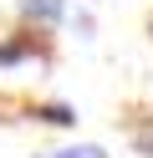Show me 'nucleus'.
I'll return each mask as SVG.
<instances>
[{
  "label": "nucleus",
  "mask_w": 153,
  "mask_h": 158,
  "mask_svg": "<svg viewBox=\"0 0 153 158\" xmlns=\"http://www.w3.org/2000/svg\"><path fill=\"white\" fill-rule=\"evenodd\" d=\"M26 10L36 15V21H56V15H61V0H26Z\"/></svg>",
  "instance_id": "nucleus-1"
},
{
  "label": "nucleus",
  "mask_w": 153,
  "mask_h": 158,
  "mask_svg": "<svg viewBox=\"0 0 153 158\" xmlns=\"http://www.w3.org/2000/svg\"><path fill=\"white\" fill-rule=\"evenodd\" d=\"M51 158H107V153L92 148V143H82V148H66V153H51Z\"/></svg>",
  "instance_id": "nucleus-2"
},
{
  "label": "nucleus",
  "mask_w": 153,
  "mask_h": 158,
  "mask_svg": "<svg viewBox=\"0 0 153 158\" xmlns=\"http://www.w3.org/2000/svg\"><path fill=\"white\" fill-rule=\"evenodd\" d=\"M36 117H46V123H56V127H66V123H71V112H66V107H41Z\"/></svg>",
  "instance_id": "nucleus-3"
},
{
  "label": "nucleus",
  "mask_w": 153,
  "mask_h": 158,
  "mask_svg": "<svg viewBox=\"0 0 153 158\" xmlns=\"http://www.w3.org/2000/svg\"><path fill=\"white\" fill-rule=\"evenodd\" d=\"M138 148H143V153L153 158V127H143V133H138Z\"/></svg>",
  "instance_id": "nucleus-4"
}]
</instances>
